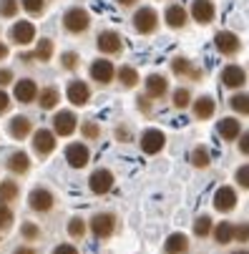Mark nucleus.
<instances>
[{"label": "nucleus", "instance_id": "nucleus-9", "mask_svg": "<svg viewBox=\"0 0 249 254\" xmlns=\"http://www.w3.org/2000/svg\"><path fill=\"white\" fill-rule=\"evenodd\" d=\"M33 149L38 151L41 156H46V154H51L53 149H56V136L48 131V128H41V131H35V136H33Z\"/></svg>", "mask_w": 249, "mask_h": 254}, {"label": "nucleus", "instance_id": "nucleus-13", "mask_svg": "<svg viewBox=\"0 0 249 254\" xmlns=\"http://www.w3.org/2000/svg\"><path fill=\"white\" fill-rule=\"evenodd\" d=\"M28 201H30V209L35 211H48L53 206V194L48 189H33Z\"/></svg>", "mask_w": 249, "mask_h": 254}, {"label": "nucleus", "instance_id": "nucleus-14", "mask_svg": "<svg viewBox=\"0 0 249 254\" xmlns=\"http://www.w3.org/2000/svg\"><path fill=\"white\" fill-rule=\"evenodd\" d=\"M98 51H101V53H119V51H121V38H119V33L103 30V33L98 35Z\"/></svg>", "mask_w": 249, "mask_h": 254}, {"label": "nucleus", "instance_id": "nucleus-5", "mask_svg": "<svg viewBox=\"0 0 249 254\" xmlns=\"http://www.w3.org/2000/svg\"><path fill=\"white\" fill-rule=\"evenodd\" d=\"M164 143H166V136L159 128H149V131H144V136H141V149H144L146 154H159L164 149Z\"/></svg>", "mask_w": 249, "mask_h": 254}, {"label": "nucleus", "instance_id": "nucleus-44", "mask_svg": "<svg viewBox=\"0 0 249 254\" xmlns=\"http://www.w3.org/2000/svg\"><path fill=\"white\" fill-rule=\"evenodd\" d=\"M76 63H78V56L76 53H63V65L65 68H76Z\"/></svg>", "mask_w": 249, "mask_h": 254}, {"label": "nucleus", "instance_id": "nucleus-10", "mask_svg": "<svg viewBox=\"0 0 249 254\" xmlns=\"http://www.w3.org/2000/svg\"><path fill=\"white\" fill-rule=\"evenodd\" d=\"M53 128H56L58 136H70V133L76 131V116L70 114V111H61V114H56V119H53Z\"/></svg>", "mask_w": 249, "mask_h": 254}, {"label": "nucleus", "instance_id": "nucleus-32", "mask_svg": "<svg viewBox=\"0 0 249 254\" xmlns=\"http://www.w3.org/2000/svg\"><path fill=\"white\" fill-rule=\"evenodd\" d=\"M68 234L73 237V239H81V237L86 234V222L78 219V216H76V219H70V222H68Z\"/></svg>", "mask_w": 249, "mask_h": 254}, {"label": "nucleus", "instance_id": "nucleus-23", "mask_svg": "<svg viewBox=\"0 0 249 254\" xmlns=\"http://www.w3.org/2000/svg\"><path fill=\"white\" fill-rule=\"evenodd\" d=\"M8 131H10L13 138H25V136L30 133V121H28L25 116H15V119L10 121Z\"/></svg>", "mask_w": 249, "mask_h": 254}, {"label": "nucleus", "instance_id": "nucleus-46", "mask_svg": "<svg viewBox=\"0 0 249 254\" xmlns=\"http://www.w3.org/2000/svg\"><path fill=\"white\" fill-rule=\"evenodd\" d=\"M10 81H13V73L8 68H3V70H0V86H8Z\"/></svg>", "mask_w": 249, "mask_h": 254}, {"label": "nucleus", "instance_id": "nucleus-15", "mask_svg": "<svg viewBox=\"0 0 249 254\" xmlns=\"http://www.w3.org/2000/svg\"><path fill=\"white\" fill-rule=\"evenodd\" d=\"M222 81H224L227 88H239V86H244L247 73H244L239 65H227V68L222 70Z\"/></svg>", "mask_w": 249, "mask_h": 254}, {"label": "nucleus", "instance_id": "nucleus-8", "mask_svg": "<svg viewBox=\"0 0 249 254\" xmlns=\"http://www.w3.org/2000/svg\"><path fill=\"white\" fill-rule=\"evenodd\" d=\"M214 46L224 53V56H234L237 51H239V38L234 33H229V30H219L217 35H214Z\"/></svg>", "mask_w": 249, "mask_h": 254}, {"label": "nucleus", "instance_id": "nucleus-45", "mask_svg": "<svg viewBox=\"0 0 249 254\" xmlns=\"http://www.w3.org/2000/svg\"><path fill=\"white\" fill-rule=\"evenodd\" d=\"M53 254H78V249H76V247H70V244H61V247H56Z\"/></svg>", "mask_w": 249, "mask_h": 254}, {"label": "nucleus", "instance_id": "nucleus-3", "mask_svg": "<svg viewBox=\"0 0 249 254\" xmlns=\"http://www.w3.org/2000/svg\"><path fill=\"white\" fill-rule=\"evenodd\" d=\"M133 25L138 33H154L156 25H159V15L154 8H141L136 15H133Z\"/></svg>", "mask_w": 249, "mask_h": 254}, {"label": "nucleus", "instance_id": "nucleus-29", "mask_svg": "<svg viewBox=\"0 0 249 254\" xmlns=\"http://www.w3.org/2000/svg\"><path fill=\"white\" fill-rule=\"evenodd\" d=\"M214 234H217V242H219V244H229V242L234 239V227H229V222H222Z\"/></svg>", "mask_w": 249, "mask_h": 254}, {"label": "nucleus", "instance_id": "nucleus-31", "mask_svg": "<svg viewBox=\"0 0 249 254\" xmlns=\"http://www.w3.org/2000/svg\"><path fill=\"white\" fill-rule=\"evenodd\" d=\"M229 103H232L234 111H239V114H247V116H249V96H247V93H237Z\"/></svg>", "mask_w": 249, "mask_h": 254}, {"label": "nucleus", "instance_id": "nucleus-34", "mask_svg": "<svg viewBox=\"0 0 249 254\" xmlns=\"http://www.w3.org/2000/svg\"><path fill=\"white\" fill-rule=\"evenodd\" d=\"M53 56V41H41L38 43V51H35V58H38V61H48Z\"/></svg>", "mask_w": 249, "mask_h": 254}, {"label": "nucleus", "instance_id": "nucleus-19", "mask_svg": "<svg viewBox=\"0 0 249 254\" xmlns=\"http://www.w3.org/2000/svg\"><path fill=\"white\" fill-rule=\"evenodd\" d=\"M214 111H217L214 98L201 96V98L194 101V114H196V119H211V116H214Z\"/></svg>", "mask_w": 249, "mask_h": 254}, {"label": "nucleus", "instance_id": "nucleus-6", "mask_svg": "<svg viewBox=\"0 0 249 254\" xmlns=\"http://www.w3.org/2000/svg\"><path fill=\"white\" fill-rule=\"evenodd\" d=\"M10 38H13L18 46L30 43V41L35 38V25H33L30 20H18V23L13 25V30H10Z\"/></svg>", "mask_w": 249, "mask_h": 254}, {"label": "nucleus", "instance_id": "nucleus-1", "mask_svg": "<svg viewBox=\"0 0 249 254\" xmlns=\"http://www.w3.org/2000/svg\"><path fill=\"white\" fill-rule=\"evenodd\" d=\"M63 25L68 33H83L88 25H91V18L83 8H70L65 15H63Z\"/></svg>", "mask_w": 249, "mask_h": 254}, {"label": "nucleus", "instance_id": "nucleus-36", "mask_svg": "<svg viewBox=\"0 0 249 254\" xmlns=\"http://www.w3.org/2000/svg\"><path fill=\"white\" fill-rule=\"evenodd\" d=\"M10 224H13V211L0 201V229H10Z\"/></svg>", "mask_w": 249, "mask_h": 254}, {"label": "nucleus", "instance_id": "nucleus-38", "mask_svg": "<svg viewBox=\"0 0 249 254\" xmlns=\"http://www.w3.org/2000/svg\"><path fill=\"white\" fill-rule=\"evenodd\" d=\"M171 65H174V73H179V76L191 73V65H189V61H184V58H176Z\"/></svg>", "mask_w": 249, "mask_h": 254}, {"label": "nucleus", "instance_id": "nucleus-52", "mask_svg": "<svg viewBox=\"0 0 249 254\" xmlns=\"http://www.w3.org/2000/svg\"><path fill=\"white\" fill-rule=\"evenodd\" d=\"M234 254H249V252H234Z\"/></svg>", "mask_w": 249, "mask_h": 254}, {"label": "nucleus", "instance_id": "nucleus-42", "mask_svg": "<svg viewBox=\"0 0 249 254\" xmlns=\"http://www.w3.org/2000/svg\"><path fill=\"white\" fill-rule=\"evenodd\" d=\"M234 239L237 242H249V224H239L234 229Z\"/></svg>", "mask_w": 249, "mask_h": 254}, {"label": "nucleus", "instance_id": "nucleus-35", "mask_svg": "<svg viewBox=\"0 0 249 254\" xmlns=\"http://www.w3.org/2000/svg\"><path fill=\"white\" fill-rule=\"evenodd\" d=\"M15 13H18V0H0V15L13 18Z\"/></svg>", "mask_w": 249, "mask_h": 254}, {"label": "nucleus", "instance_id": "nucleus-4", "mask_svg": "<svg viewBox=\"0 0 249 254\" xmlns=\"http://www.w3.org/2000/svg\"><path fill=\"white\" fill-rule=\"evenodd\" d=\"M88 187L93 194H106L111 187H114V174L109 169H96L88 179Z\"/></svg>", "mask_w": 249, "mask_h": 254}, {"label": "nucleus", "instance_id": "nucleus-48", "mask_svg": "<svg viewBox=\"0 0 249 254\" xmlns=\"http://www.w3.org/2000/svg\"><path fill=\"white\" fill-rule=\"evenodd\" d=\"M8 106H10V98H8V93H3V91H0V114H3V111H8Z\"/></svg>", "mask_w": 249, "mask_h": 254}, {"label": "nucleus", "instance_id": "nucleus-12", "mask_svg": "<svg viewBox=\"0 0 249 254\" xmlns=\"http://www.w3.org/2000/svg\"><path fill=\"white\" fill-rule=\"evenodd\" d=\"M234 206H237V194H234V189L222 187V189L214 194V209H217V211H232Z\"/></svg>", "mask_w": 249, "mask_h": 254}, {"label": "nucleus", "instance_id": "nucleus-33", "mask_svg": "<svg viewBox=\"0 0 249 254\" xmlns=\"http://www.w3.org/2000/svg\"><path fill=\"white\" fill-rule=\"evenodd\" d=\"M211 232V219L209 216H199V219L194 222V234L196 237H206Z\"/></svg>", "mask_w": 249, "mask_h": 254}, {"label": "nucleus", "instance_id": "nucleus-50", "mask_svg": "<svg viewBox=\"0 0 249 254\" xmlns=\"http://www.w3.org/2000/svg\"><path fill=\"white\" fill-rule=\"evenodd\" d=\"M5 56H8V48H5L3 43H0V58H5Z\"/></svg>", "mask_w": 249, "mask_h": 254}, {"label": "nucleus", "instance_id": "nucleus-43", "mask_svg": "<svg viewBox=\"0 0 249 254\" xmlns=\"http://www.w3.org/2000/svg\"><path fill=\"white\" fill-rule=\"evenodd\" d=\"M38 234H41V232H38V227H35V224H30V222L23 224V237H25V239H38Z\"/></svg>", "mask_w": 249, "mask_h": 254}, {"label": "nucleus", "instance_id": "nucleus-7", "mask_svg": "<svg viewBox=\"0 0 249 254\" xmlns=\"http://www.w3.org/2000/svg\"><path fill=\"white\" fill-rule=\"evenodd\" d=\"M88 149L83 146V143H70V146L65 149V161L73 166V169H83L88 164Z\"/></svg>", "mask_w": 249, "mask_h": 254}, {"label": "nucleus", "instance_id": "nucleus-39", "mask_svg": "<svg viewBox=\"0 0 249 254\" xmlns=\"http://www.w3.org/2000/svg\"><path fill=\"white\" fill-rule=\"evenodd\" d=\"M98 133H101V128H98L93 121H86V124H83V136H86V138H98Z\"/></svg>", "mask_w": 249, "mask_h": 254}, {"label": "nucleus", "instance_id": "nucleus-16", "mask_svg": "<svg viewBox=\"0 0 249 254\" xmlns=\"http://www.w3.org/2000/svg\"><path fill=\"white\" fill-rule=\"evenodd\" d=\"M88 98H91V91L83 81H73L68 86V101L73 106H83V103H88Z\"/></svg>", "mask_w": 249, "mask_h": 254}, {"label": "nucleus", "instance_id": "nucleus-30", "mask_svg": "<svg viewBox=\"0 0 249 254\" xmlns=\"http://www.w3.org/2000/svg\"><path fill=\"white\" fill-rule=\"evenodd\" d=\"M189 161H191L196 169H204V166H209V151H206V149H194V151L189 154Z\"/></svg>", "mask_w": 249, "mask_h": 254}, {"label": "nucleus", "instance_id": "nucleus-2", "mask_svg": "<svg viewBox=\"0 0 249 254\" xmlns=\"http://www.w3.org/2000/svg\"><path fill=\"white\" fill-rule=\"evenodd\" d=\"M114 227H116V219L114 214H96L91 219V232L98 237V239H109L114 234Z\"/></svg>", "mask_w": 249, "mask_h": 254}, {"label": "nucleus", "instance_id": "nucleus-25", "mask_svg": "<svg viewBox=\"0 0 249 254\" xmlns=\"http://www.w3.org/2000/svg\"><path fill=\"white\" fill-rule=\"evenodd\" d=\"M146 93L154 96V98L164 96L166 93V78L164 76H149L146 78Z\"/></svg>", "mask_w": 249, "mask_h": 254}, {"label": "nucleus", "instance_id": "nucleus-37", "mask_svg": "<svg viewBox=\"0 0 249 254\" xmlns=\"http://www.w3.org/2000/svg\"><path fill=\"white\" fill-rule=\"evenodd\" d=\"M189 101H191V96H189L187 88H179V91L174 93V106H176V108H187Z\"/></svg>", "mask_w": 249, "mask_h": 254}, {"label": "nucleus", "instance_id": "nucleus-22", "mask_svg": "<svg viewBox=\"0 0 249 254\" xmlns=\"http://www.w3.org/2000/svg\"><path fill=\"white\" fill-rule=\"evenodd\" d=\"M187 247H189V239L184 234H171L164 244L166 254H182V252H187Z\"/></svg>", "mask_w": 249, "mask_h": 254}, {"label": "nucleus", "instance_id": "nucleus-24", "mask_svg": "<svg viewBox=\"0 0 249 254\" xmlns=\"http://www.w3.org/2000/svg\"><path fill=\"white\" fill-rule=\"evenodd\" d=\"M8 169H10V171H15V174H25V171L30 169V159H28V154L15 151V154L8 159Z\"/></svg>", "mask_w": 249, "mask_h": 254}, {"label": "nucleus", "instance_id": "nucleus-18", "mask_svg": "<svg viewBox=\"0 0 249 254\" xmlns=\"http://www.w3.org/2000/svg\"><path fill=\"white\" fill-rule=\"evenodd\" d=\"M35 93H38V86H35V81L23 78V81L15 83V98H18L20 103H30V101L35 98Z\"/></svg>", "mask_w": 249, "mask_h": 254}, {"label": "nucleus", "instance_id": "nucleus-47", "mask_svg": "<svg viewBox=\"0 0 249 254\" xmlns=\"http://www.w3.org/2000/svg\"><path fill=\"white\" fill-rule=\"evenodd\" d=\"M239 151H242L244 156H249V133L242 136V141H239Z\"/></svg>", "mask_w": 249, "mask_h": 254}, {"label": "nucleus", "instance_id": "nucleus-51", "mask_svg": "<svg viewBox=\"0 0 249 254\" xmlns=\"http://www.w3.org/2000/svg\"><path fill=\"white\" fill-rule=\"evenodd\" d=\"M119 3H121V5H133L136 0H119Z\"/></svg>", "mask_w": 249, "mask_h": 254}, {"label": "nucleus", "instance_id": "nucleus-49", "mask_svg": "<svg viewBox=\"0 0 249 254\" xmlns=\"http://www.w3.org/2000/svg\"><path fill=\"white\" fill-rule=\"evenodd\" d=\"M15 254H35V249H30V247H18Z\"/></svg>", "mask_w": 249, "mask_h": 254}, {"label": "nucleus", "instance_id": "nucleus-40", "mask_svg": "<svg viewBox=\"0 0 249 254\" xmlns=\"http://www.w3.org/2000/svg\"><path fill=\"white\" fill-rule=\"evenodd\" d=\"M237 181H239V187L249 189V164H247V166H242V169L237 171Z\"/></svg>", "mask_w": 249, "mask_h": 254}, {"label": "nucleus", "instance_id": "nucleus-41", "mask_svg": "<svg viewBox=\"0 0 249 254\" xmlns=\"http://www.w3.org/2000/svg\"><path fill=\"white\" fill-rule=\"evenodd\" d=\"M23 8L28 13H41L43 10V0H23Z\"/></svg>", "mask_w": 249, "mask_h": 254}, {"label": "nucleus", "instance_id": "nucleus-11", "mask_svg": "<svg viewBox=\"0 0 249 254\" xmlns=\"http://www.w3.org/2000/svg\"><path fill=\"white\" fill-rule=\"evenodd\" d=\"M91 76H93V81H98V83H109V81L114 78V63H111V61H106V58L93 61V65H91Z\"/></svg>", "mask_w": 249, "mask_h": 254}, {"label": "nucleus", "instance_id": "nucleus-20", "mask_svg": "<svg viewBox=\"0 0 249 254\" xmlns=\"http://www.w3.org/2000/svg\"><path fill=\"white\" fill-rule=\"evenodd\" d=\"M217 131H219V136H222L224 141H234V138L239 136V131H242V128H239V121H237V119H229V116H227V119H222V121H219Z\"/></svg>", "mask_w": 249, "mask_h": 254}, {"label": "nucleus", "instance_id": "nucleus-28", "mask_svg": "<svg viewBox=\"0 0 249 254\" xmlns=\"http://www.w3.org/2000/svg\"><path fill=\"white\" fill-rule=\"evenodd\" d=\"M38 101H41V106H43V108H53V106L58 103V88H53V86L43 88Z\"/></svg>", "mask_w": 249, "mask_h": 254}, {"label": "nucleus", "instance_id": "nucleus-27", "mask_svg": "<svg viewBox=\"0 0 249 254\" xmlns=\"http://www.w3.org/2000/svg\"><path fill=\"white\" fill-rule=\"evenodd\" d=\"M119 78H121L124 86H136L138 83V73H136V68H131V65H121L119 68Z\"/></svg>", "mask_w": 249, "mask_h": 254}, {"label": "nucleus", "instance_id": "nucleus-17", "mask_svg": "<svg viewBox=\"0 0 249 254\" xmlns=\"http://www.w3.org/2000/svg\"><path fill=\"white\" fill-rule=\"evenodd\" d=\"M191 15H194V20H199V23H209L211 18H214V3H211V0H194Z\"/></svg>", "mask_w": 249, "mask_h": 254}, {"label": "nucleus", "instance_id": "nucleus-26", "mask_svg": "<svg viewBox=\"0 0 249 254\" xmlns=\"http://www.w3.org/2000/svg\"><path fill=\"white\" fill-rule=\"evenodd\" d=\"M13 199H18V184L15 181H3L0 184V201H13Z\"/></svg>", "mask_w": 249, "mask_h": 254}, {"label": "nucleus", "instance_id": "nucleus-21", "mask_svg": "<svg viewBox=\"0 0 249 254\" xmlns=\"http://www.w3.org/2000/svg\"><path fill=\"white\" fill-rule=\"evenodd\" d=\"M164 18H166V25H171V28H182V25L187 23V10H184L182 5H169L166 13H164Z\"/></svg>", "mask_w": 249, "mask_h": 254}]
</instances>
